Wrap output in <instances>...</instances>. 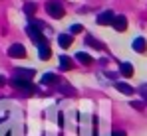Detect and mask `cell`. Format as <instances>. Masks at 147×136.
Masks as SVG:
<instances>
[{"mask_svg":"<svg viewBox=\"0 0 147 136\" xmlns=\"http://www.w3.org/2000/svg\"><path fill=\"white\" fill-rule=\"evenodd\" d=\"M46 12H48L52 18H56V20L64 18V14H66L62 2H58V0H50V2H46Z\"/></svg>","mask_w":147,"mask_h":136,"instance_id":"1","label":"cell"},{"mask_svg":"<svg viewBox=\"0 0 147 136\" xmlns=\"http://www.w3.org/2000/svg\"><path fill=\"white\" fill-rule=\"evenodd\" d=\"M12 85H14L16 89L24 91V93H36V87H34V83H30V79H20V77H14V79H12Z\"/></svg>","mask_w":147,"mask_h":136,"instance_id":"2","label":"cell"},{"mask_svg":"<svg viewBox=\"0 0 147 136\" xmlns=\"http://www.w3.org/2000/svg\"><path fill=\"white\" fill-rule=\"evenodd\" d=\"M26 34H28V38L34 42V44L38 45L40 42H46V36H42V32H40V28H36L34 24H28V28H26Z\"/></svg>","mask_w":147,"mask_h":136,"instance_id":"3","label":"cell"},{"mask_svg":"<svg viewBox=\"0 0 147 136\" xmlns=\"http://www.w3.org/2000/svg\"><path fill=\"white\" fill-rule=\"evenodd\" d=\"M18 126L12 122V120H6L0 124V136H18Z\"/></svg>","mask_w":147,"mask_h":136,"instance_id":"4","label":"cell"},{"mask_svg":"<svg viewBox=\"0 0 147 136\" xmlns=\"http://www.w3.org/2000/svg\"><path fill=\"white\" fill-rule=\"evenodd\" d=\"M8 57H12V59H22V57H26V47L22 44H12L10 47H8Z\"/></svg>","mask_w":147,"mask_h":136,"instance_id":"5","label":"cell"},{"mask_svg":"<svg viewBox=\"0 0 147 136\" xmlns=\"http://www.w3.org/2000/svg\"><path fill=\"white\" fill-rule=\"evenodd\" d=\"M38 57H40L42 61H46V59H50V57H52V49H50L48 40L38 44Z\"/></svg>","mask_w":147,"mask_h":136,"instance_id":"6","label":"cell"},{"mask_svg":"<svg viewBox=\"0 0 147 136\" xmlns=\"http://www.w3.org/2000/svg\"><path fill=\"white\" fill-rule=\"evenodd\" d=\"M113 12L111 10H105V12H101V14H98V20L96 22L99 24V26H111V22H113Z\"/></svg>","mask_w":147,"mask_h":136,"instance_id":"7","label":"cell"},{"mask_svg":"<svg viewBox=\"0 0 147 136\" xmlns=\"http://www.w3.org/2000/svg\"><path fill=\"white\" fill-rule=\"evenodd\" d=\"M111 26H113L117 32H125V28H127V18H125L123 14H119V16H113V22H111Z\"/></svg>","mask_w":147,"mask_h":136,"instance_id":"8","label":"cell"},{"mask_svg":"<svg viewBox=\"0 0 147 136\" xmlns=\"http://www.w3.org/2000/svg\"><path fill=\"white\" fill-rule=\"evenodd\" d=\"M74 42V36L72 34H62V36H58V44H60V47L62 49H66V47H70Z\"/></svg>","mask_w":147,"mask_h":136,"instance_id":"9","label":"cell"},{"mask_svg":"<svg viewBox=\"0 0 147 136\" xmlns=\"http://www.w3.org/2000/svg\"><path fill=\"white\" fill-rule=\"evenodd\" d=\"M76 59H78L80 63H84V65H92V63H94V57L88 55L86 51H78V53H76Z\"/></svg>","mask_w":147,"mask_h":136,"instance_id":"10","label":"cell"},{"mask_svg":"<svg viewBox=\"0 0 147 136\" xmlns=\"http://www.w3.org/2000/svg\"><path fill=\"white\" fill-rule=\"evenodd\" d=\"M131 45H133V49H135V51H139V53H143V51L147 49V42H145V38H135Z\"/></svg>","mask_w":147,"mask_h":136,"instance_id":"11","label":"cell"},{"mask_svg":"<svg viewBox=\"0 0 147 136\" xmlns=\"http://www.w3.org/2000/svg\"><path fill=\"white\" fill-rule=\"evenodd\" d=\"M34 69H16V73H14V77H20V79H32L34 77Z\"/></svg>","mask_w":147,"mask_h":136,"instance_id":"12","label":"cell"},{"mask_svg":"<svg viewBox=\"0 0 147 136\" xmlns=\"http://www.w3.org/2000/svg\"><path fill=\"white\" fill-rule=\"evenodd\" d=\"M113 85H115V89L119 91V93L127 95V97H129V95H133V87H131V85H127V83H121V81H119V83H113Z\"/></svg>","mask_w":147,"mask_h":136,"instance_id":"13","label":"cell"},{"mask_svg":"<svg viewBox=\"0 0 147 136\" xmlns=\"http://www.w3.org/2000/svg\"><path fill=\"white\" fill-rule=\"evenodd\" d=\"M42 83L44 85H56V83H60V77L54 73H46V75H42Z\"/></svg>","mask_w":147,"mask_h":136,"instance_id":"14","label":"cell"},{"mask_svg":"<svg viewBox=\"0 0 147 136\" xmlns=\"http://www.w3.org/2000/svg\"><path fill=\"white\" fill-rule=\"evenodd\" d=\"M119 73H121L123 77H131V75H133V65H131L129 61L121 63V65H119Z\"/></svg>","mask_w":147,"mask_h":136,"instance_id":"15","label":"cell"},{"mask_svg":"<svg viewBox=\"0 0 147 136\" xmlns=\"http://www.w3.org/2000/svg\"><path fill=\"white\" fill-rule=\"evenodd\" d=\"M60 69H62V71H70V69H74L72 59L66 57V55H62V57H60Z\"/></svg>","mask_w":147,"mask_h":136,"instance_id":"16","label":"cell"},{"mask_svg":"<svg viewBox=\"0 0 147 136\" xmlns=\"http://www.w3.org/2000/svg\"><path fill=\"white\" fill-rule=\"evenodd\" d=\"M86 44L92 45V47H96V49H103V44H101V42H98V40H94L92 36H86Z\"/></svg>","mask_w":147,"mask_h":136,"instance_id":"17","label":"cell"},{"mask_svg":"<svg viewBox=\"0 0 147 136\" xmlns=\"http://www.w3.org/2000/svg\"><path fill=\"white\" fill-rule=\"evenodd\" d=\"M24 12L28 14V18H32V14L36 12V4H32V2H30V4H26V6H24Z\"/></svg>","mask_w":147,"mask_h":136,"instance_id":"18","label":"cell"},{"mask_svg":"<svg viewBox=\"0 0 147 136\" xmlns=\"http://www.w3.org/2000/svg\"><path fill=\"white\" fill-rule=\"evenodd\" d=\"M84 32V26L82 24H74L72 28H70V34H82Z\"/></svg>","mask_w":147,"mask_h":136,"instance_id":"19","label":"cell"},{"mask_svg":"<svg viewBox=\"0 0 147 136\" xmlns=\"http://www.w3.org/2000/svg\"><path fill=\"white\" fill-rule=\"evenodd\" d=\"M60 91H62V93H68V95H74V93H76V91H74L72 87H68V85H62Z\"/></svg>","mask_w":147,"mask_h":136,"instance_id":"20","label":"cell"},{"mask_svg":"<svg viewBox=\"0 0 147 136\" xmlns=\"http://www.w3.org/2000/svg\"><path fill=\"white\" fill-rule=\"evenodd\" d=\"M111 136H127V134H125L123 130H113V132H111Z\"/></svg>","mask_w":147,"mask_h":136,"instance_id":"21","label":"cell"},{"mask_svg":"<svg viewBox=\"0 0 147 136\" xmlns=\"http://www.w3.org/2000/svg\"><path fill=\"white\" fill-rule=\"evenodd\" d=\"M6 83H8V81H6V77L0 73V85H6Z\"/></svg>","mask_w":147,"mask_h":136,"instance_id":"22","label":"cell"}]
</instances>
